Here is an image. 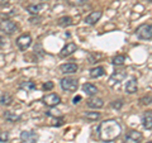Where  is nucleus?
<instances>
[{
    "label": "nucleus",
    "mask_w": 152,
    "mask_h": 143,
    "mask_svg": "<svg viewBox=\"0 0 152 143\" xmlns=\"http://www.w3.org/2000/svg\"><path fill=\"white\" fill-rule=\"evenodd\" d=\"M83 91L86 94V95H89V96H93V95H96L98 88L95 86V85L88 82V84H84L83 85Z\"/></svg>",
    "instance_id": "obj_15"
},
{
    "label": "nucleus",
    "mask_w": 152,
    "mask_h": 143,
    "mask_svg": "<svg viewBox=\"0 0 152 143\" xmlns=\"http://www.w3.org/2000/svg\"><path fill=\"white\" fill-rule=\"evenodd\" d=\"M112 108L113 109H117V110H119V109L123 107V101L122 100H114V101H112Z\"/></svg>",
    "instance_id": "obj_27"
},
{
    "label": "nucleus",
    "mask_w": 152,
    "mask_h": 143,
    "mask_svg": "<svg viewBox=\"0 0 152 143\" xmlns=\"http://www.w3.org/2000/svg\"><path fill=\"white\" fill-rule=\"evenodd\" d=\"M52 89H53V82H52V81H46L43 84V90H46V91L52 90Z\"/></svg>",
    "instance_id": "obj_30"
},
{
    "label": "nucleus",
    "mask_w": 152,
    "mask_h": 143,
    "mask_svg": "<svg viewBox=\"0 0 152 143\" xmlns=\"http://www.w3.org/2000/svg\"><path fill=\"white\" fill-rule=\"evenodd\" d=\"M8 141H9V133L0 131V143H5Z\"/></svg>",
    "instance_id": "obj_25"
},
{
    "label": "nucleus",
    "mask_w": 152,
    "mask_h": 143,
    "mask_svg": "<svg viewBox=\"0 0 152 143\" xmlns=\"http://www.w3.org/2000/svg\"><path fill=\"white\" fill-rule=\"evenodd\" d=\"M146 143H152V141H150V142H146Z\"/></svg>",
    "instance_id": "obj_32"
},
{
    "label": "nucleus",
    "mask_w": 152,
    "mask_h": 143,
    "mask_svg": "<svg viewBox=\"0 0 152 143\" xmlns=\"http://www.w3.org/2000/svg\"><path fill=\"white\" fill-rule=\"evenodd\" d=\"M86 1L88 0H67V3L71 4V5H83Z\"/></svg>",
    "instance_id": "obj_29"
},
{
    "label": "nucleus",
    "mask_w": 152,
    "mask_h": 143,
    "mask_svg": "<svg viewBox=\"0 0 152 143\" xmlns=\"http://www.w3.org/2000/svg\"><path fill=\"white\" fill-rule=\"evenodd\" d=\"M76 50H77V47H76V45H75V43H67V45H66V46L64 47V48H62V51L60 52V56H61V57H67V56H71L72 53H75Z\"/></svg>",
    "instance_id": "obj_13"
},
{
    "label": "nucleus",
    "mask_w": 152,
    "mask_h": 143,
    "mask_svg": "<svg viewBox=\"0 0 152 143\" xmlns=\"http://www.w3.org/2000/svg\"><path fill=\"white\" fill-rule=\"evenodd\" d=\"M20 89L26 90V91H33L36 89V84L33 81H23L20 84Z\"/></svg>",
    "instance_id": "obj_20"
},
{
    "label": "nucleus",
    "mask_w": 152,
    "mask_h": 143,
    "mask_svg": "<svg viewBox=\"0 0 152 143\" xmlns=\"http://www.w3.org/2000/svg\"><path fill=\"white\" fill-rule=\"evenodd\" d=\"M4 118H5L8 122H10V123H15V122H18L19 119H20V115H18V114L13 113V112H5L4 113Z\"/></svg>",
    "instance_id": "obj_19"
},
{
    "label": "nucleus",
    "mask_w": 152,
    "mask_h": 143,
    "mask_svg": "<svg viewBox=\"0 0 152 143\" xmlns=\"http://www.w3.org/2000/svg\"><path fill=\"white\" fill-rule=\"evenodd\" d=\"M98 132H99V138L103 142H112L122 134V127L114 119H108V120L102 122Z\"/></svg>",
    "instance_id": "obj_1"
},
{
    "label": "nucleus",
    "mask_w": 152,
    "mask_h": 143,
    "mask_svg": "<svg viewBox=\"0 0 152 143\" xmlns=\"http://www.w3.org/2000/svg\"><path fill=\"white\" fill-rule=\"evenodd\" d=\"M0 31H1L4 34L12 36L14 32L17 31V24L13 20H9V19H4V20L0 22Z\"/></svg>",
    "instance_id": "obj_4"
},
{
    "label": "nucleus",
    "mask_w": 152,
    "mask_h": 143,
    "mask_svg": "<svg viewBox=\"0 0 152 143\" xmlns=\"http://www.w3.org/2000/svg\"><path fill=\"white\" fill-rule=\"evenodd\" d=\"M140 101L143 104V105H148V104L152 103V95H147V96H143L140 99Z\"/></svg>",
    "instance_id": "obj_26"
},
{
    "label": "nucleus",
    "mask_w": 152,
    "mask_h": 143,
    "mask_svg": "<svg viewBox=\"0 0 152 143\" xmlns=\"http://www.w3.org/2000/svg\"><path fill=\"white\" fill-rule=\"evenodd\" d=\"M86 104H88V107L91 109H100L104 107V100L100 98H90Z\"/></svg>",
    "instance_id": "obj_14"
},
{
    "label": "nucleus",
    "mask_w": 152,
    "mask_h": 143,
    "mask_svg": "<svg viewBox=\"0 0 152 143\" xmlns=\"http://www.w3.org/2000/svg\"><path fill=\"white\" fill-rule=\"evenodd\" d=\"M148 1H151V3H152V0H148Z\"/></svg>",
    "instance_id": "obj_33"
},
{
    "label": "nucleus",
    "mask_w": 152,
    "mask_h": 143,
    "mask_svg": "<svg viewBox=\"0 0 152 143\" xmlns=\"http://www.w3.org/2000/svg\"><path fill=\"white\" fill-rule=\"evenodd\" d=\"M103 15V12L102 10H95L93 13H90L89 15L85 18V23H86L88 26H94V24H96V23L100 20V18Z\"/></svg>",
    "instance_id": "obj_10"
},
{
    "label": "nucleus",
    "mask_w": 152,
    "mask_h": 143,
    "mask_svg": "<svg viewBox=\"0 0 152 143\" xmlns=\"http://www.w3.org/2000/svg\"><path fill=\"white\" fill-rule=\"evenodd\" d=\"M124 62H126V56L124 55H118V56L114 57L113 61H112V63L115 65V66H122V65H124Z\"/></svg>",
    "instance_id": "obj_24"
},
{
    "label": "nucleus",
    "mask_w": 152,
    "mask_h": 143,
    "mask_svg": "<svg viewBox=\"0 0 152 143\" xmlns=\"http://www.w3.org/2000/svg\"><path fill=\"white\" fill-rule=\"evenodd\" d=\"M136 34L140 39H152V24H142L136 29Z\"/></svg>",
    "instance_id": "obj_2"
},
{
    "label": "nucleus",
    "mask_w": 152,
    "mask_h": 143,
    "mask_svg": "<svg viewBox=\"0 0 152 143\" xmlns=\"http://www.w3.org/2000/svg\"><path fill=\"white\" fill-rule=\"evenodd\" d=\"M84 117L86 118L89 122H96V120L100 119V113L99 112H89V113L85 114Z\"/></svg>",
    "instance_id": "obj_21"
},
{
    "label": "nucleus",
    "mask_w": 152,
    "mask_h": 143,
    "mask_svg": "<svg viewBox=\"0 0 152 143\" xmlns=\"http://www.w3.org/2000/svg\"><path fill=\"white\" fill-rule=\"evenodd\" d=\"M31 45H32V37H31V34H28V33H24V34L19 36L17 38V46L20 51L28 50Z\"/></svg>",
    "instance_id": "obj_5"
},
{
    "label": "nucleus",
    "mask_w": 152,
    "mask_h": 143,
    "mask_svg": "<svg viewBox=\"0 0 152 143\" xmlns=\"http://www.w3.org/2000/svg\"><path fill=\"white\" fill-rule=\"evenodd\" d=\"M20 139L24 143H37L38 136L32 131H23L20 133Z\"/></svg>",
    "instance_id": "obj_9"
},
{
    "label": "nucleus",
    "mask_w": 152,
    "mask_h": 143,
    "mask_svg": "<svg viewBox=\"0 0 152 143\" xmlns=\"http://www.w3.org/2000/svg\"><path fill=\"white\" fill-rule=\"evenodd\" d=\"M126 77H127V71L126 70H117V71H114V72H113V75L110 76L109 81H110L112 85H114V84L122 82V81L124 80Z\"/></svg>",
    "instance_id": "obj_8"
},
{
    "label": "nucleus",
    "mask_w": 152,
    "mask_h": 143,
    "mask_svg": "<svg viewBox=\"0 0 152 143\" xmlns=\"http://www.w3.org/2000/svg\"><path fill=\"white\" fill-rule=\"evenodd\" d=\"M80 100H81V96H80V95H77V96H75V98H74L72 103H74V104H77V103L80 101Z\"/></svg>",
    "instance_id": "obj_31"
},
{
    "label": "nucleus",
    "mask_w": 152,
    "mask_h": 143,
    "mask_svg": "<svg viewBox=\"0 0 152 143\" xmlns=\"http://www.w3.org/2000/svg\"><path fill=\"white\" fill-rule=\"evenodd\" d=\"M57 23H58V26H61V27H69L74 22H72V18L71 17H61Z\"/></svg>",
    "instance_id": "obj_23"
},
{
    "label": "nucleus",
    "mask_w": 152,
    "mask_h": 143,
    "mask_svg": "<svg viewBox=\"0 0 152 143\" xmlns=\"http://www.w3.org/2000/svg\"><path fill=\"white\" fill-rule=\"evenodd\" d=\"M141 122L146 129H152V112H145L142 114Z\"/></svg>",
    "instance_id": "obj_12"
},
{
    "label": "nucleus",
    "mask_w": 152,
    "mask_h": 143,
    "mask_svg": "<svg viewBox=\"0 0 152 143\" xmlns=\"http://www.w3.org/2000/svg\"><path fill=\"white\" fill-rule=\"evenodd\" d=\"M42 100H43L45 105L50 107V108L57 107L61 103V98H60V95H57V94H48V95H46Z\"/></svg>",
    "instance_id": "obj_7"
},
{
    "label": "nucleus",
    "mask_w": 152,
    "mask_h": 143,
    "mask_svg": "<svg viewBox=\"0 0 152 143\" xmlns=\"http://www.w3.org/2000/svg\"><path fill=\"white\" fill-rule=\"evenodd\" d=\"M42 9V5L39 4H31V5L27 7V12L29 14H33V15H36V14L39 13V10Z\"/></svg>",
    "instance_id": "obj_22"
},
{
    "label": "nucleus",
    "mask_w": 152,
    "mask_h": 143,
    "mask_svg": "<svg viewBox=\"0 0 152 143\" xmlns=\"http://www.w3.org/2000/svg\"><path fill=\"white\" fill-rule=\"evenodd\" d=\"M47 115H50V117H58V118H61V117H62V115H61V112L60 110H57V109H56V110H55V109H52V110H48V112H47Z\"/></svg>",
    "instance_id": "obj_28"
},
{
    "label": "nucleus",
    "mask_w": 152,
    "mask_h": 143,
    "mask_svg": "<svg viewBox=\"0 0 152 143\" xmlns=\"http://www.w3.org/2000/svg\"><path fill=\"white\" fill-rule=\"evenodd\" d=\"M104 74H105V71H104V67H102V66H98V67H94L90 70V76H91L93 79L100 77Z\"/></svg>",
    "instance_id": "obj_18"
},
{
    "label": "nucleus",
    "mask_w": 152,
    "mask_h": 143,
    "mask_svg": "<svg viewBox=\"0 0 152 143\" xmlns=\"http://www.w3.org/2000/svg\"><path fill=\"white\" fill-rule=\"evenodd\" d=\"M61 88H62V90H65V91L75 93L79 88V82H77V80L74 77H65L61 80Z\"/></svg>",
    "instance_id": "obj_3"
},
{
    "label": "nucleus",
    "mask_w": 152,
    "mask_h": 143,
    "mask_svg": "<svg viewBox=\"0 0 152 143\" xmlns=\"http://www.w3.org/2000/svg\"><path fill=\"white\" fill-rule=\"evenodd\" d=\"M137 90H138V84H137V80L136 79H131L127 82V85H126V91L128 94H134V93H137Z\"/></svg>",
    "instance_id": "obj_16"
},
{
    "label": "nucleus",
    "mask_w": 152,
    "mask_h": 143,
    "mask_svg": "<svg viewBox=\"0 0 152 143\" xmlns=\"http://www.w3.org/2000/svg\"><path fill=\"white\" fill-rule=\"evenodd\" d=\"M143 139L142 133L138 131H129L127 132V134L124 136V143H140Z\"/></svg>",
    "instance_id": "obj_6"
},
{
    "label": "nucleus",
    "mask_w": 152,
    "mask_h": 143,
    "mask_svg": "<svg viewBox=\"0 0 152 143\" xmlns=\"http://www.w3.org/2000/svg\"><path fill=\"white\" fill-rule=\"evenodd\" d=\"M79 70V66L74 63V62H69V63H64L60 66V71L65 75H71V74H75Z\"/></svg>",
    "instance_id": "obj_11"
},
{
    "label": "nucleus",
    "mask_w": 152,
    "mask_h": 143,
    "mask_svg": "<svg viewBox=\"0 0 152 143\" xmlns=\"http://www.w3.org/2000/svg\"><path fill=\"white\" fill-rule=\"evenodd\" d=\"M13 96L9 93H4L1 96H0V104L1 105H5V107H9V105H12L13 104Z\"/></svg>",
    "instance_id": "obj_17"
}]
</instances>
